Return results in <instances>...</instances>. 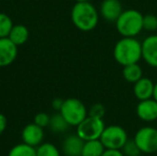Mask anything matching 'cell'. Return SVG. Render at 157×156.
I'll return each instance as SVG.
<instances>
[{"instance_id":"obj_1","label":"cell","mask_w":157,"mask_h":156,"mask_svg":"<svg viewBox=\"0 0 157 156\" xmlns=\"http://www.w3.org/2000/svg\"><path fill=\"white\" fill-rule=\"evenodd\" d=\"M113 58L122 67L139 63L142 59V43L136 38H122L113 47Z\"/></svg>"},{"instance_id":"obj_2","label":"cell","mask_w":157,"mask_h":156,"mask_svg":"<svg viewBox=\"0 0 157 156\" xmlns=\"http://www.w3.org/2000/svg\"><path fill=\"white\" fill-rule=\"evenodd\" d=\"M71 19L77 29L88 32L96 28L99 14L96 8L89 1L76 2L71 12Z\"/></svg>"},{"instance_id":"obj_3","label":"cell","mask_w":157,"mask_h":156,"mask_svg":"<svg viewBox=\"0 0 157 156\" xmlns=\"http://www.w3.org/2000/svg\"><path fill=\"white\" fill-rule=\"evenodd\" d=\"M116 28L122 38H136L143 30V15L134 9L124 10L117 19Z\"/></svg>"},{"instance_id":"obj_4","label":"cell","mask_w":157,"mask_h":156,"mask_svg":"<svg viewBox=\"0 0 157 156\" xmlns=\"http://www.w3.org/2000/svg\"><path fill=\"white\" fill-rule=\"evenodd\" d=\"M60 113L70 126H78L89 116L85 104L78 98L73 97L64 101Z\"/></svg>"},{"instance_id":"obj_5","label":"cell","mask_w":157,"mask_h":156,"mask_svg":"<svg viewBox=\"0 0 157 156\" xmlns=\"http://www.w3.org/2000/svg\"><path fill=\"white\" fill-rule=\"evenodd\" d=\"M99 140L108 150H122L128 140V135L120 125H109L105 127Z\"/></svg>"},{"instance_id":"obj_6","label":"cell","mask_w":157,"mask_h":156,"mask_svg":"<svg viewBox=\"0 0 157 156\" xmlns=\"http://www.w3.org/2000/svg\"><path fill=\"white\" fill-rule=\"evenodd\" d=\"M106 125L103 119L93 118L88 116L80 124L77 126L76 134L85 141L99 139L105 129Z\"/></svg>"},{"instance_id":"obj_7","label":"cell","mask_w":157,"mask_h":156,"mask_svg":"<svg viewBox=\"0 0 157 156\" xmlns=\"http://www.w3.org/2000/svg\"><path fill=\"white\" fill-rule=\"evenodd\" d=\"M141 153L153 154L157 152V128L144 126L138 129L134 137Z\"/></svg>"},{"instance_id":"obj_8","label":"cell","mask_w":157,"mask_h":156,"mask_svg":"<svg viewBox=\"0 0 157 156\" xmlns=\"http://www.w3.org/2000/svg\"><path fill=\"white\" fill-rule=\"evenodd\" d=\"M123 6L120 0H104L99 8L101 17L107 21L116 23L123 12Z\"/></svg>"},{"instance_id":"obj_9","label":"cell","mask_w":157,"mask_h":156,"mask_svg":"<svg viewBox=\"0 0 157 156\" xmlns=\"http://www.w3.org/2000/svg\"><path fill=\"white\" fill-rule=\"evenodd\" d=\"M136 113L143 122H153L157 120V102L154 98L140 101L137 105Z\"/></svg>"},{"instance_id":"obj_10","label":"cell","mask_w":157,"mask_h":156,"mask_svg":"<svg viewBox=\"0 0 157 156\" xmlns=\"http://www.w3.org/2000/svg\"><path fill=\"white\" fill-rule=\"evenodd\" d=\"M142 59L152 67L157 69V36L152 34L142 42Z\"/></svg>"},{"instance_id":"obj_11","label":"cell","mask_w":157,"mask_h":156,"mask_svg":"<svg viewBox=\"0 0 157 156\" xmlns=\"http://www.w3.org/2000/svg\"><path fill=\"white\" fill-rule=\"evenodd\" d=\"M17 57V46L9 38L0 39V67H8Z\"/></svg>"},{"instance_id":"obj_12","label":"cell","mask_w":157,"mask_h":156,"mask_svg":"<svg viewBox=\"0 0 157 156\" xmlns=\"http://www.w3.org/2000/svg\"><path fill=\"white\" fill-rule=\"evenodd\" d=\"M21 138H23L24 143L28 144V146H40L44 138L43 127L39 126L35 123L28 124L27 126L24 127L23 133H21Z\"/></svg>"},{"instance_id":"obj_13","label":"cell","mask_w":157,"mask_h":156,"mask_svg":"<svg viewBox=\"0 0 157 156\" xmlns=\"http://www.w3.org/2000/svg\"><path fill=\"white\" fill-rule=\"evenodd\" d=\"M154 87L155 83L147 77H142L140 80H138L136 83H134V95L137 100L145 101L153 98L154 94Z\"/></svg>"},{"instance_id":"obj_14","label":"cell","mask_w":157,"mask_h":156,"mask_svg":"<svg viewBox=\"0 0 157 156\" xmlns=\"http://www.w3.org/2000/svg\"><path fill=\"white\" fill-rule=\"evenodd\" d=\"M85 140L78 135H70L64 139L62 143V151L66 156H81Z\"/></svg>"},{"instance_id":"obj_15","label":"cell","mask_w":157,"mask_h":156,"mask_svg":"<svg viewBox=\"0 0 157 156\" xmlns=\"http://www.w3.org/2000/svg\"><path fill=\"white\" fill-rule=\"evenodd\" d=\"M28 38H29V30L24 25L13 26L12 30H11L10 34H9V39L16 46H21L23 44H25L27 42Z\"/></svg>"},{"instance_id":"obj_16","label":"cell","mask_w":157,"mask_h":156,"mask_svg":"<svg viewBox=\"0 0 157 156\" xmlns=\"http://www.w3.org/2000/svg\"><path fill=\"white\" fill-rule=\"evenodd\" d=\"M122 75H123V78H124L127 82L136 83L137 81L140 80V79L143 77V72L140 65H139L138 63H135V64L123 67Z\"/></svg>"},{"instance_id":"obj_17","label":"cell","mask_w":157,"mask_h":156,"mask_svg":"<svg viewBox=\"0 0 157 156\" xmlns=\"http://www.w3.org/2000/svg\"><path fill=\"white\" fill-rule=\"evenodd\" d=\"M106 148L99 139L85 141L81 156H101Z\"/></svg>"},{"instance_id":"obj_18","label":"cell","mask_w":157,"mask_h":156,"mask_svg":"<svg viewBox=\"0 0 157 156\" xmlns=\"http://www.w3.org/2000/svg\"><path fill=\"white\" fill-rule=\"evenodd\" d=\"M8 156H36V149L23 142L13 146Z\"/></svg>"},{"instance_id":"obj_19","label":"cell","mask_w":157,"mask_h":156,"mask_svg":"<svg viewBox=\"0 0 157 156\" xmlns=\"http://www.w3.org/2000/svg\"><path fill=\"white\" fill-rule=\"evenodd\" d=\"M49 126L54 133H64L70 125L65 121V119L62 117L61 113H57V115L52 116L50 118Z\"/></svg>"},{"instance_id":"obj_20","label":"cell","mask_w":157,"mask_h":156,"mask_svg":"<svg viewBox=\"0 0 157 156\" xmlns=\"http://www.w3.org/2000/svg\"><path fill=\"white\" fill-rule=\"evenodd\" d=\"M13 21L10 16L4 13H0V39L9 38L11 30L13 28Z\"/></svg>"},{"instance_id":"obj_21","label":"cell","mask_w":157,"mask_h":156,"mask_svg":"<svg viewBox=\"0 0 157 156\" xmlns=\"http://www.w3.org/2000/svg\"><path fill=\"white\" fill-rule=\"evenodd\" d=\"M36 156H60V152L55 144L46 142L36 149Z\"/></svg>"},{"instance_id":"obj_22","label":"cell","mask_w":157,"mask_h":156,"mask_svg":"<svg viewBox=\"0 0 157 156\" xmlns=\"http://www.w3.org/2000/svg\"><path fill=\"white\" fill-rule=\"evenodd\" d=\"M121 151H122L125 156H140L141 154L140 149L138 148L134 138L132 139H128Z\"/></svg>"},{"instance_id":"obj_23","label":"cell","mask_w":157,"mask_h":156,"mask_svg":"<svg viewBox=\"0 0 157 156\" xmlns=\"http://www.w3.org/2000/svg\"><path fill=\"white\" fill-rule=\"evenodd\" d=\"M143 30L156 31L157 30V16L154 14L143 15Z\"/></svg>"},{"instance_id":"obj_24","label":"cell","mask_w":157,"mask_h":156,"mask_svg":"<svg viewBox=\"0 0 157 156\" xmlns=\"http://www.w3.org/2000/svg\"><path fill=\"white\" fill-rule=\"evenodd\" d=\"M88 115L90 117L93 118H98V119H103L105 116V107L103 104H94L93 106L90 108V110L88 111Z\"/></svg>"},{"instance_id":"obj_25","label":"cell","mask_w":157,"mask_h":156,"mask_svg":"<svg viewBox=\"0 0 157 156\" xmlns=\"http://www.w3.org/2000/svg\"><path fill=\"white\" fill-rule=\"evenodd\" d=\"M50 122V117L45 112H39L34 117V123L41 127L48 126Z\"/></svg>"},{"instance_id":"obj_26","label":"cell","mask_w":157,"mask_h":156,"mask_svg":"<svg viewBox=\"0 0 157 156\" xmlns=\"http://www.w3.org/2000/svg\"><path fill=\"white\" fill-rule=\"evenodd\" d=\"M101 156H125L121 150H108L106 149Z\"/></svg>"},{"instance_id":"obj_27","label":"cell","mask_w":157,"mask_h":156,"mask_svg":"<svg viewBox=\"0 0 157 156\" xmlns=\"http://www.w3.org/2000/svg\"><path fill=\"white\" fill-rule=\"evenodd\" d=\"M64 101L61 100V98H55L54 101H52V108L55 109V110H61V108H62V105H63Z\"/></svg>"},{"instance_id":"obj_28","label":"cell","mask_w":157,"mask_h":156,"mask_svg":"<svg viewBox=\"0 0 157 156\" xmlns=\"http://www.w3.org/2000/svg\"><path fill=\"white\" fill-rule=\"evenodd\" d=\"M6 127V117L3 113H0V134L4 131Z\"/></svg>"},{"instance_id":"obj_29","label":"cell","mask_w":157,"mask_h":156,"mask_svg":"<svg viewBox=\"0 0 157 156\" xmlns=\"http://www.w3.org/2000/svg\"><path fill=\"white\" fill-rule=\"evenodd\" d=\"M153 98L157 102V82L155 83V87H154V94H153Z\"/></svg>"},{"instance_id":"obj_30","label":"cell","mask_w":157,"mask_h":156,"mask_svg":"<svg viewBox=\"0 0 157 156\" xmlns=\"http://www.w3.org/2000/svg\"><path fill=\"white\" fill-rule=\"evenodd\" d=\"M89 0H76V2H87Z\"/></svg>"}]
</instances>
